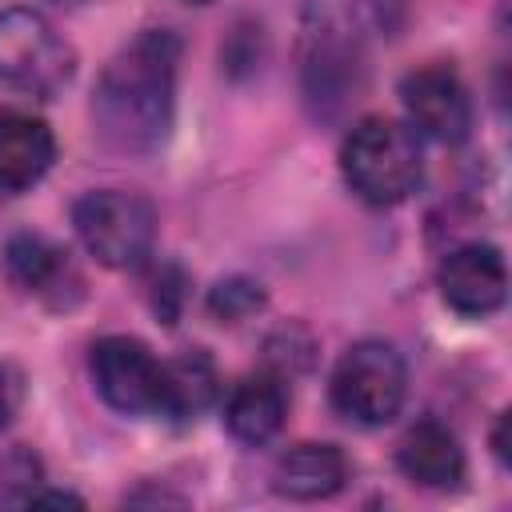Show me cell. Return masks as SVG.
<instances>
[{"label": "cell", "mask_w": 512, "mask_h": 512, "mask_svg": "<svg viewBox=\"0 0 512 512\" xmlns=\"http://www.w3.org/2000/svg\"><path fill=\"white\" fill-rule=\"evenodd\" d=\"M180 40L168 28H148L124 44L100 72L92 92L96 136L128 156L156 152L176 112Z\"/></svg>", "instance_id": "6da1fadb"}, {"label": "cell", "mask_w": 512, "mask_h": 512, "mask_svg": "<svg viewBox=\"0 0 512 512\" xmlns=\"http://www.w3.org/2000/svg\"><path fill=\"white\" fill-rule=\"evenodd\" d=\"M340 172L344 184L372 208H392L408 200L424 176L420 140L408 124L388 116H368L352 124L340 144Z\"/></svg>", "instance_id": "7a4b0ae2"}, {"label": "cell", "mask_w": 512, "mask_h": 512, "mask_svg": "<svg viewBox=\"0 0 512 512\" xmlns=\"http://www.w3.org/2000/svg\"><path fill=\"white\" fill-rule=\"evenodd\" d=\"M80 244L104 268H140L156 244V208L128 188H96L72 204Z\"/></svg>", "instance_id": "3957f363"}, {"label": "cell", "mask_w": 512, "mask_h": 512, "mask_svg": "<svg viewBox=\"0 0 512 512\" xmlns=\"http://www.w3.org/2000/svg\"><path fill=\"white\" fill-rule=\"evenodd\" d=\"M328 396L344 420H352L360 428H380L404 408L408 364L392 344L360 340L336 360Z\"/></svg>", "instance_id": "277c9868"}, {"label": "cell", "mask_w": 512, "mask_h": 512, "mask_svg": "<svg viewBox=\"0 0 512 512\" xmlns=\"http://www.w3.org/2000/svg\"><path fill=\"white\" fill-rule=\"evenodd\" d=\"M76 72L72 44L36 8L0 12V80L24 96H56Z\"/></svg>", "instance_id": "5b68a950"}, {"label": "cell", "mask_w": 512, "mask_h": 512, "mask_svg": "<svg viewBox=\"0 0 512 512\" xmlns=\"http://www.w3.org/2000/svg\"><path fill=\"white\" fill-rule=\"evenodd\" d=\"M300 80L316 116H336L360 92V52L348 24L328 8H308L300 40Z\"/></svg>", "instance_id": "8992f818"}, {"label": "cell", "mask_w": 512, "mask_h": 512, "mask_svg": "<svg viewBox=\"0 0 512 512\" xmlns=\"http://www.w3.org/2000/svg\"><path fill=\"white\" fill-rule=\"evenodd\" d=\"M92 384L124 416H160L164 360L136 336H104L92 344Z\"/></svg>", "instance_id": "52a82bcc"}, {"label": "cell", "mask_w": 512, "mask_h": 512, "mask_svg": "<svg viewBox=\"0 0 512 512\" xmlns=\"http://www.w3.org/2000/svg\"><path fill=\"white\" fill-rule=\"evenodd\" d=\"M400 104L408 124L436 144H464L472 132V100L456 68L424 64L400 80Z\"/></svg>", "instance_id": "ba28073f"}, {"label": "cell", "mask_w": 512, "mask_h": 512, "mask_svg": "<svg viewBox=\"0 0 512 512\" xmlns=\"http://www.w3.org/2000/svg\"><path fill=\"white\" fill-rule=\"evenodd\" d=\"M436 288L444 304L468 320L492 316L508 296V264L492 244H460L436 268Z\"/></svg>", "instance_id": "9c48e42d"}, {"label": "cell", "mask_w": 512, "mask_h": 512, "mask_svg": "<svg viewBox=\"0 0 512 512\" xmlns=\"http://www.w3.org/2000/svg\"><path fill=\"white\" fill-rule=\"evenodd\" d=\"M396 464L412 484L432 488V492H456L468 476L464 448L456 432L444 428L440 420H416L396 448Z\"/></svg>", "instance_id": "30bf717a"}, {"label": "cell", "mask_w": 512, "mask_h": 512, "mask_svg": "<svg viewBox=\"0 0 512 512\" xmlns=\"http://www.w3.org/2000/svg\"><path fill=\"white\" fill-rule=\"evenodd\" d=\"M56 160L52 128L20 108H0V192H28Z\"/></svg>", "instance_id": "8fae6325"}, {"label": "cell", "mask_w": 512, "mask_h": 512, "mask_svg": "<svg viewBox=\"0 0 512 512\" xmlns=\"http://www.w3.org/2000/svg\"><path fill=\"white\" fill-rule=\"evenodd\" d=\"M288 420V392L280 376H248L224 400V424L240 444H268Z\"/></svg>", "instance_id": "7c38bea8"}, {"label": "cell", "mask_w": 512, "mask_h": 512, "mask_svg": "<svg viewBox=\"0 0 512 512\" xmlns=\"http://www.w3.org/2000/svg\"><path fill=\"white\" fill-rule=\"evenodd\" d=\"M352 468L336 444H296L276 460L272 488L288 500H328L348 484Z\"/></svg>", "instance_id": "4fadbf2b"}, {"label": "cell", "mask_w": 512, "mask_h": 512, "mask_svg": "<svg viewBox=\"0 0 512 512\" xmlns=\"http://www.w3.org/2000/svg\"><path fill=\"white\" fill-rule=\"evenodd\" d=\"M220 392V376L208 352L192 348L176 360H164V392H160V416L172 424L196 420Z\"/></svg>", "instance_id": "5bb4252c"}, {"label": "cell", "mask_w": 512, "mask_h": 512, "mask_svg": "<svg viewBox=\"0 0 512 512\" xmlns=\"http://www.w3.org/2000/svg\"><path fill=\"white\" fill-rule=\"evenodd\" d=\"M4 268L16 288L36 292V296H52V292H60L64 280H72L68 252L36 232H16L4 244Z\"/></svg>", "instance_id": "9a60e30c"}, {"label": "cell", "mask_w": 512, "mask_h": 512, "mask_svg": "<svg viewBox=\"0 0 512 512\" xmlns=\"http://www.w3.org/2000/svg\"><path fill=\"white\" fill-rule=\"evenodd\" d=\"M264 308V288L248 276H228L208 292V316L216 324H244Z\"/></svg>", "instance_id": "2e32d148"}, {"label": "cell", "mask_w": 512, "mask_h": 512, "mask_svg": "<svg viewBox=\"0 0 512 512\" xmlns=\"http://www.w3.org/2000/svg\"><path fill=\"white\" fill-rule=\"evenodd\" d=\"M40 480H44L40 456L28 448H12L0 460V504H28L40 492Z\"/></svg>", "instance_id": "e0dca14e"}, {"label": "cell", "mask_w": 512, "mask_h": 512, "mask_svg": "<svg viewBox=\"0 0 512 512\" xmlns=\"http://www.w3.org/2000/svg\"><path fill=\"white\" fill-rule=\"evenodd\" d=\"M148 300H152V312L164 320V324H176L184 300H188V276L180 264H160L152 268L148 276Z\"/></svg>", "instance_id": "ac0fdd59"}, {"label": "cell", "mask_w": 512, "mask_h": 512, "mask_svg": "<svg viewBox=\"0 0 512 512\" xmlns=\"http://www.w3.org/2000/svg\"><path fill=\"white\" fill-rule=\"evenodd\" d=\"M20 400H24V376L20 368L0 360V428L12 424V416L20 412Z\"/></svg>", "instance_id": "d6986e66"}, {"label": "cell", "mask_w": 512, "mask_h": 512, "mask_svg": "<svg viewBox=\"0 0 512 512\" xmlns=\"http://www.w3.org/2000/svg\"><path fill=\"white\" fill-rule=\"evenodd\" d=\"M492 452H496V460L508 468V412L496 420V432H492Z\"/></svg>", "instance_id": "ffe728a7"}, {"label": "cell", "mask_w": 512, "mask_h": 512, "mask_svg": "<svg viewBox=\"0 0 512 512\" xmlns=\"http://www.w3.org/2000/svg\"><path fill=\"white\" fill-rule=\"evenodd\" d=\"M28 504H72V508H84V500H80L76 492H44V488H40Z\"/></svg>", "instance_id": "44dd1931"}, {"label": "cell", "mask_w": 512, "mask_h": 512, "mask_svg": "<svg viewBox=\"0 0 512 512\" xmlns=\"http://www.w3.org/2000/svg\"><path fill=\"white\" fill-rule=\"evenodd\" d=\"M56 4H64V8H76V4H88V0H56Z\"/></svg>", "instance_id": "7402d4cb"}, {"label": "cell", "mask_w": 512, "mask_h": 512, "mask_svg": "<svg viewBox=\"0 0 512 512\" xmlns=\"http://www.w3.org/2000/svg\"><path fill=\"white\" fill-rule=\"evenodd\" d=\"M188 4H212V0H188Z\"/></svg>", "instance_id": "603a6c76"}]
</instances>
